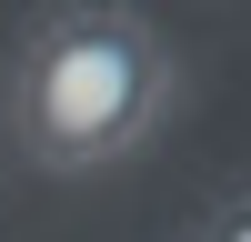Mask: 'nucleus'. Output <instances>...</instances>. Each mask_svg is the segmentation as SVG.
<instances>
[{
  "label": "nucleus",
  "instance_id": "nucleus-1",
  "mask_svg": "<svg viewBox=\"0 0 251 242\" xmlns=\"http://www.w3.org/2000/svg\"><path fill=\"white\" fill-rule=\"evenodd\" d=\"M181 60L141 10H40L10 71V131L40 172H111L171 121Z\"/></svg>",
  "mask_w": 251,
  "mask_h": 242
},
{
  "label": "nucleus",
  "instance_id": "nucleus-2",
  "mask_svg": "<svg viewBox=\"0 0 251 242\" xmlns=\"http://www.w3.org/2000/svg\"><path fill=\"white\" fill-rule=\"evenodd\" d=\"M201 242H251V192H231L211 222H201Z\"/></svg>",
  "mask_w": 251,
  "mask_h": 242
}]
</instances>
